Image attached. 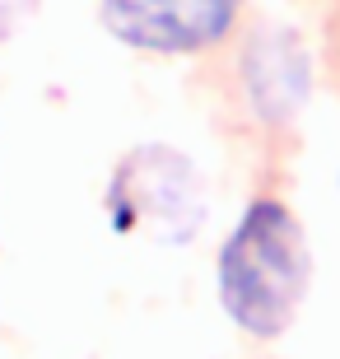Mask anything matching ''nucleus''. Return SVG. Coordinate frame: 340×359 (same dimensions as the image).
Masks as SVG:
<instances>
[{
    "label": "nucleus",
    "instance_id": "obj_1",
    "mask_svg": "<svg viewBox=\"0 0 340 359\" xmlns=\"http://www.w3.org/2000/svg\"><path fill=\"white\" fill-rule=\"evenodd\" d=\"M308 238L280 201H257L219 252L224 313L252 336H280L308 290Z\"/></svg>",
    "mask_w": 340,
    "mask_h": 359
},
{
    "label": "nucleus",
    "instance_id": "obj_3",
    "mask_svg": "<svg viewBox=\"0 0 340 359\" xmlns=\"http://www.w3.org/2000/svg\"><path fill=\"white\" fill-rule=\"evenodd\" d=\"M243 0H103V19L140 52H205L233 28Z\"/></svg>",
    "mask_w": 340,
    "mask_h": 359
},
{
    "label": "nucleus",
    "instance_id": "obj_4",
    "mask_svg": "<svg viewBox=\"0 0 340 359\" xmlns=\"http://www.w3.org/2000/svg\"><path fill=\"white\" fill-rule=\"evenodd\" d=\"M247 93L257 112L271 121H289L308 98V56L289 33H261L247 47Z\"/></svg>",
    "mask_w": 340,
    "mask_h": 359
},
{
    "label": "nucleus",
    "instance_id": "obj_2",
    "mask_svg": "<svg viewBox=\"0 0 340 359\" xmlns=\"http://www.w3.org/2000/svg\"><path fill=\"white\" fill-rule=\"evenodd\" d=\"M107 215L121 233L144 243H186L205 224V187L191 159L168 145L135 149L117 168Z\"/></svg>",
    "mask_w": 340,
    "mask_h": 359
}]
</instances>
